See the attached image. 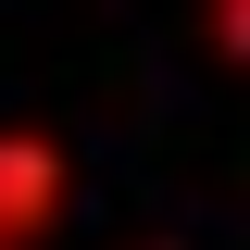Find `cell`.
<instances>
[{
  "mask_svg": "<svg viewBox=\"0 0 250 250\" xmlns=\"http://www.w3.org/2000/svg\"><path fill=\"white\" fill-rule=\"evenodd\" d=\"M75 200V150L50 125H0V250H38Z\"/></svg>",
  "mask_w": 250,
  "mask_h": 250,
  "instance_id": "cell-1",
  "label": "cell"
},
{
  "mask_svg": "<svg viewBox=\"0 0 250 250\" xmlns=\"http://www.w3.org/2000/svg\"><path fill=\"white\" fill-rule=\"evenodd\" d=\"M213 50H225V62H250V0H213Z\"/></svg>",
  "mask_w": 250,
  "mask_h": 250,
  "instance_id": "cell-2",
  "label": "cell"
}]
</instances>
